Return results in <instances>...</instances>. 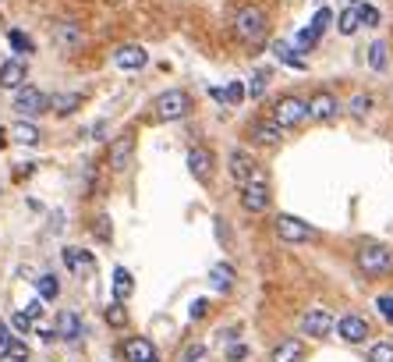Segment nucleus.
<instances>
[{
    "label": "nucleus",
    "instance_id": "1",
    "mask_svg": "<svg viewBox=\"0 0 393 362\" xmlns=\"http://www.w3.org/2000/svg\"><path fill=\"white\" fill-rule=\"evenodd\" d=\"M266 29H269V22H266V15H262L259 8H241L238 18H234V32H238V39L248 43V46H259V43L266 39Z\"/></svg>",
    "mask_w": 393,
    "mask_h": 362
},
{
    "label": "nucleus",
    "instance_id": "2",
    "mask_svg": "<svg viewBox=\"0 0 393 362\" xmlns=\"http://www.w3.org/2000/svg\"><path fill=\"white\" fill-rule=\"evenodd\" d=\"M152 107H156V118L159 121H181L192 111V96L185 89H166V92L156 96Z\"/></svg>",
    "mask_w": 393,
    "mask_h": 362
},
{
    "label": "nucleus",
    "instance_id": "3",
    "mask_svg": "<svg viewBox=\"0 0 393 362\" xmlns=\"http://www.w3.org/2000/svg\"><path fill=\"white\" fill-rule=\"evenodd\" d=\"M358 270L365 277H383L393 270V252L386 245H362L358 249Z\"/></svg>",
    "mask_w": 393,
    "mask_h": 362
},
{
    "label": "nucleus",
    "instance_id": "4",
    "mask_svg": "<svg viewBox=\"0 0 393 362\" xmlns=\"http://www.w3.org/2000/svg\"><path fill=\"white\" fill-rule=\"evenodd\" d=\"M305 118H308V99H301V96H280L273 103V121L280 128H294Z\"/></svg>",
    "mask_w": 393,
    "mask_h": 362
},
{
    "label": "nucleus",
    "instance_id": "5",
    "mask_svg": "<svg viewBox=\"0 0 393 362\" xmlns=\"http://www.w3.org/2000/svg\"><path fill=\"white\" fill-rule=\"evenodd\" d=\"M231 174H234V181H238V185L266 181V174H262L259 160L252 157V153H245V149H234V153H231Z\"/></svg>",
    "mask_w": 393,
    "mask_h": 362
},
{
    "label": "nucleus",
    "instance_id": "6",
    "mask_svg": "<svg viewBox=\"0 0 393 362\" xmlns=\"http://www.w3.org/2000/svg\"><path fill=\"white\" fill-rule=\"evenodd\" d=\"M46 107H50V96L39 92V89H32V85H22V89L15 92V111H18L22 118H36V114H43Z\"/></svg>",
    "mask_w": 393,
    "mask_h": 362
},
{
    "label": "nucleus",
    "instance_id": "7",
    "mask_svg": "<svg viewBox=\"0 0 393 362\" xmlns=\"http://www.w3.org/2000/svg\"><path fill=\"white\" fill-rule=\"evenodd\" d=\"M276 235H280V242H287V245H301V242L312 238V228L305 221L291 217V214H280L276 217Z\"/></svg>",
    "mask_w": 393,
    "mask_h": 362
},
{
    "label": "nucleus",
    "instance_id": "8",
    "mask_svg": "<svg viewBox=\"0 0 393 362\" xmlns=\"http://www.w3.org/2000/svg\"><path fill=\"white\" fill-rule=\"evenodd\" d=\"M248 139L255 146H280V142H284V128H280L273 118H255L248 125Z\"/></svg>",
    "mask_w": 393,
    "mask_h": 362
},
{
    "label": "nucleus",
    "instance_id": "9",
    "mask_svg": "<svg viewBox=\"0 0 393 362\" xmlns=\"http://www.w3.org/2000/svg\"><path fill=\"white\" fill-rule=\"evenodd\" d=\"M336 111H341V103H336V96L329 89H315L308 96V118L312 121H329V118H336Z\"/></svg>",
    "mask_w": 393,
    "mask_h": 362
},
{
    "label": "nucleus",
    "instance_id": "10",
    "mask_svg": "<svg viewBox=\"0 0 393 362\" xmlns=\"http://www.w3.org/2000/svg\"><path fill=\"white\" fill-rule=\"evenodd\" d=\"M131 153H135V135H131V132L117 135L114 142H110V153H106L110 171H124V167L131 164Z\"/></svg>",
    "mask_w": 393,
    "mask_h": 362
},
{
    "label": "nucleus",
    "instance_id": "11",
    "mask_svg": "<svg viewBox=\"0 0 393 362\" xmlns=\"http://www.w3.org/2000/svg\"><path fill=\"white\" fill-rule=\"evenodd\" d=\"M241 206H245L248 214H266L269 210V185L266 181L241 185Z\"/></svg>",
    "mask_w": 393,
    "mask_h": 362
},
{
    "label": "nucleus",
    "instance_id": "12",
    "mask_svg": "<svg viewBox=\"0 0 393 362\" xmlns=\"http://www.w3.org/2000/svg\"><path fill=\"white\" fill-rule=\"evenodd\" d=\"M333 327H336V320L326 313V309H308V313L301 316V330L308 337H329Z\"/></svg>",
    "mask_w": 393,
    "mask_h": 362
},
{
    "label": "nucleus",
    "instance_id": "13",
    "mask_svg": "<svg viewBox=\"0 0 393 362\" xmlns=\"http://www.w3.org/2000/svg\"><path fill=\"white\" fill-rule=\"evenodd\" d=\"M64 263H68V270H71L75 277H92V274H96V256L85 252V249L68 245V249H64Z\"/></svg>",
    "mask_w": 393,
    "mask_h": 362
},
{
    "label": "nucleus",
    "instance_id": "14",
    "mask_svg": "<svg viewBox=\"0 0 393 362\" xmlns=\"http://www.w3.org/2000/svg\"><path fill=\"white\" fill-rule=\"evenodd\" d=\"M145 50L142 46H135V43H128V46H117V54H114V64L121 68V71H138V68H145Z\"/></svg>",
    "mask_w": 393,
    "mask_h": 362
},
{
    "label": "nucleus",
    "instance_id": "15",
    "mask_svg": "<svg viewBox=\"0 0 393 362\" xmlns=\"http://www.w3.org/2000/svg\"><path fill=\"white\" fill-rule=\"evenodd\" d=\"M188 171H192L199 181H209V178H213V153H209L206 146L188 149Z\"/></svg>",
    "mask_w": 393,
    "mask_h": 362
},
{
    "label": "nucleus",
    "instance_id": "16",
    "mask_svg": "<svg viewBox=\"0 0 393 362\" xmlns=\"http://www.w3.org/2000/svg\"><path fill=\"white\" fill-rule=\"evenodd\" d=\"M336 334H341L348 344H362L369 337V323L362 316H344V320H336Z\"/></svg>",
    "mask_w": 393,
    "mask_h": 362
},
{
    "label": "nucleus",
    "instance_id": "17",
    "mask_svg": "<svg viewBox=\"0 0 393 362\" xmlns=\"http://www.w3.org/2000/svg\"><path fill=\"white\" fill-rule=\"evenodd\" d=\"M301 358H305L301 337H284V341L273 348V355H269V362H301Z\"/></svg>",
    "mask_w": 393,
    "mask_h": 362
},
{
    "label": "nucleus",
    "instance_id": "18",
    "mask_svg": "<svg viewBox=\"0 0 393 362\" xmlns=\"http://www.w3.org/2000/svg\"><path fill=\"white\" fill-rule=\"evenodd\" d=\"M25 61H4L0 64V85L4 89H22L25 85Z\"/></svg>",
    "mask_w": 393,
    "mask_h": 362
},
{
    "label": "nucleus",
    "instance_id": "19",
    "mask_svg": "<svg viewBox=\"0 0 393 362\" xmlns=\"http://www.w3.org/2000/svg\"><path fill=\"white\" fill-rule=\"evenodd\" d=\"M124 358L128 362H149V358H156V348H152L149 337H128L124 341Z\"/></svg>",
    "mask_w": 393,
    "mask_h": 362
},
{
    "label": "nucleus",
    "instance_id": "20",
    "mask_svg": "<svg viewBox=\"0 0 393 362\" xmlns=\"http://www.w3.org/2000/svg\"><path fill=\"white\" fill-rule=\"evenodd\" d=\"M53 334L64 337V341H78V337H82V320H78V313H71V309L57 313V330H53Z\"/></svg>",
    "mask_w": 393,
    "mask_h": 362
},
{
    "label": "nucleus",
    "instance_id": "21",
    "mask_svg": "<svg viewBox=\"0 0 393 362\" xmlns=\"http://www.w3.org/2000/svg\"><path fill=\"white\" fill-rule=\"evenodd\" d=\"M53 39H57L64 50H75V46H82V29L75 22H57L53 25Z\"/></svg>",
    "mask_w": 393,
    "mask_h": 362
},
{
    "label": "nucleus",
    "instance_id": "22",
    "mask_svg": "<svg viewBox=\"0 0 393 362\" xmlns=\"http://www.w3.org/2000/svg\"><path fill=\"white\" fill-rule=\"evenodd\" d=\"M50 107L57 114H75L82 107V92H53L50 96Z\"/></svg>",
    "mask_w": 393,
    "mask_h": 362
},
{
    "label": "nucleus",
    "instance_id": "23",
    "mask_svg": "<svg viewBox=\"0 0 393 362\" xmlns=\"http://www.w3.org/2000/svg\"><path fill=\"white\" fill-rule=\"evenodd\" d=\"M131 291H135V277H131V270L117 267V270H114V302H124Z\"/></svg>",
    "mask_w": 393,
    "mask_h": 362
},
{
    "label": "nucleus",
    "instance_id": "24",
    "mask_svg": "<svg viewBox=\"0 0 393 362\" xmlns=\"http://www.w3.org/2000/svg\"><path fill=\"white\" fill-rule=\"evenodd\" d=\"M209 284H213L216 291H227V288L234 284V267H231V263H216V267L209 270Z\"/></svg>",
    "mask_w": 393,
    "mask_h": 362
},
{
    "label": "nucleus",
    "instance_id": "25",
    "mask_svg": "<svg viewBox=\"0 0 393 362\" xmlns=\"http://www.w3.org/2000/svg\"><path fill=\"white\" fill-rule=\"evenodd\" d=\"M11 139L22 142V146H36V142H39V128H36L32 121H15V125H11Z\"/></svg>",
    "mask_w": 393,
    "mask_h": 362
},
{
    "label": "nucleus",
    "instance_id": "26",
    "mask_svg": "<svg viewBox=\"0 0 393 362\" xmlns=\"http://www.w3.org/2000/svg\"><path fill=\"white\" fill-rule=\"evenodd\" d=\"M336 29H341V36H355V32L362 29V11H358V8L341 11V18H336Z\"/></svg>",
    "mask_w": 393,
    "mask_h": 362
},
{
    "label": "nucleus",
    "instance_id": "27",
    "mask_svg": "<svg viewBox=\"0 0 393 362\" xmlns=\"http://www.w3.org/2000/svg\"><path fill=\"white\" fill-rule=\"evenodd\" d=\"M36 291H39L43 302H53V298L61 295V281L53 277V274H43V277H36Z\"/></svg>",
    "mask_w": 393,
    "mask_h": 362
},
{
    "label": "nucleus",
    "instance_id": "28",
    "mask_svg": "<svg viewBox=\"0 0 393 362\" xmlns=\"http://www.w3.org/2000/svg\"><path fill=\"white\" fill-rule=\"evenodd\" d=\"M273 57L284 61V64H291V68H305V57H298L287 43H273Z\"/></svg>",
    "mask_w": 393,
    "mask_h": 362
},
{
    "label": "nucleus",
    "instance_id": "29",
    "mask_svg": "<svg viewBox=\"0 0 393 362\" xmlns=\"http://www.w3.org/2000/svg\"><path fill=\"white\" fill-rule=\"evenodd\" d=\"M213 96L223 99V103H231V107H238V103L245 99V85L241 82H231L227 89H213Z\"/></svg>",
    "mask_w": 393,
    "mask_h": 362
},
{
    "label": "nucleus",
    "instance_id": "30",
    "mask_svg": "<svg viewBox=\"0 0 393 362\" xmlns=\"http://www.w3.org/2000/svg\"><path fill=\"white\" fill-rule=\"evenodd\" d=\"M106 323L117 327V330L128 327V309H124V302H110V305H106Z\"/></svg>",
    "mask_w": 393,
    "mask_h": 362
},
{
    "label": "nucleus",
    "instance_id": "31",
    "mask_svg": "<svg viewBox=\"0 0 393 362\" xmlns=\"http://www.w3.org/2000/svg\"><path fill=\"white\" fill-rule=\"evenodd\" d=\"M369 362H393V341H379L369 348Z\"/></svg>",
    "mask_w": 393,
    "mask_h": 362
},
{
    "label": "nucleus",
    "instance_id": "32",
    "mask_svg": "<svg viewBox=\"0 0 393 362\" xmlns=\"http://www.w3.org/2000/svg\"><path fill=\"white\" fill-rule=\"evenodd\" d=\"M369 64H372L376 71H383V68H386V43H383V39L369 46Z\"/></svg>",
    "mask_w": 393,
    "mask_h": 362
},
{
    "label": "nucleus",
    "instance_id": "33",
    "mask_svg": "<svg viewBox=\"0 0 393 362\" xmlns=\"http://www.w3.org/2000/svg\"><path fill=\"white\" fill-rule=\"evenodd\" d=\"M8 39H11V46L18 50V54H32V50H36V46H32V39H29L22 29H11V32H8Z\"/></svg>",
    "mask_w": 393,
    "mask_h": 362
},
{
    "label": "nucleus",
    "instance_id": "34",
    "mask_svg": "<svg viewBox=\"0 0 393 362\" xmlns=\"http://www.w3.org/2000/svg\"><path fill=\"white\" fill-rule=\"evenodd\" d=\"M372 111V96L369 92H358L355 99H351V118H365Z\"/></svg>",
    "mask_w": 393,
    "mask_h": 362
},
{
    "label": "nucleus",
    "instance_id": "35",
    "mask_svg": "<svg viewBox=\"0 0 393 362\" xmlns=\"http://www.w3.org/2000/svg\"><path fill=\"white\" fill-rule=\"evenodd\" d=\"M8 358H11V362H29V344L15 337V341H11V348H8Z\"/></svg>",
    "mask_w": 393,
    "mask_h": 362
},
{
    "label": "nucleus",
    "instance_id": "36",
    "mask_svg": "<svg viewBox=\"0 0 393 362\" xmlns=\"http://www.w3.org/2000/svg\"><path fill=\"white\" fill-rule=\"evenodd\" d=\"M376 309H379V316H383L386 323H393V295H379V298H376Z\"/></svg>",
    "mask_w": 393,
    "mask_h": 362
},
{
    "label": "nucleus",
    "instance_id": "37",
    "mask_svg": "<svg viewBox=\"0 0 393 362\" xmlns=\"http://www.w3.org/2000/svg\"><path fill=\"white\" fill-rule=\"evenodd\" d=\"M92 231H96V238H99V242H110V235H114V228H110V217H96Z\"/></svg>",
    "mask_w": 393,
    "mask_h": 362
},
{
    "label": "nucleus",
    "instance_id": "38",
    "mask_svg": "<svg viewBox=\"0 0 393 362\" xmlns=\"http://www.w3.org/2000/svg\"><path fill=\"white\" fill-rule=\"evenodd\" d=\"M11 330H8V323L4 320H0V358H8V348H11Z\"/></svg>",
    "mask_w": 393,
    "mask_h": 362
},
{
    "label": "nucleus",
    "instance_id": "39",
    "mask_svg": "<svg viewBox=\"0 0 393 362\" xmlns=\"http://www.w3.org/2000/svg\"><path fill=\"white\" fill-rule=\"evenodd\" d=\"M248 92H252L255 99L266 92V71H255V75H252V85H248Z\"/></svg>",
    "mask_w": 393,
    "mask_h": 362
},
{
    "label": "nucleus",
    "instance_id": "40",
    "mask_svg": "<svg viewBox=\"0 0 393 362\" xmlns=\"http://www.w3.org/2000/svg\"><path fill=\"white\" fill-rule=\"evenodd\" d=\"M358 11H362V25H379V11L372 4H362Z\"/></svg>",
    "mask_w": 393,
    "mask_h": 362
},
{
    "label": "nucleus",
    "instance_id": "41",
    "mask_svg": "<svg viewBox=\"0 0 393 362\" xmlns=\"http://www.w3.org/2000/svg\"><path fill=\"white\" fill-rule=\"evenodd\" d=\"M22 313L29 316V320H36V316H43V298H32L25 309H22Z\"/></svg>",
    "mask_w": 393,
    "mask_h": 362
},
{
    "label": "nucleus",
    "instance_id": "42",
    "mask_svg": "<svg viewBox=\"0 0 393 362\" xmlns=\"http://www.w3.org/2000/svg\"><path fill=\"white\" fill-rule=\"evenodd\" d=\"M11 323H15V330H22V334H29V330H32V320H29L25 313H15V316H11Z\"/></svg>",
    "mask_w": 393,
    "mask_h": 362
},
{
    "label": "nucleus",
    "instance_id": "43",
    "mask_svg": "<svg viewBox=\"0 0 393 362\" xmlns=\"http://www.w3.org/2000/svg\"><path fill=\"white\" fill-rule=\"evenodd\" d=\"M188 313H192V320H199V316H206V298H199V302H192V309H188Z\"/></svg>",
    "mask_w": 393,
    "mask_h": 362
},
{
    "label": "nucleus",
    "instance_id": "44",
    "mask_svg": "<svg viewBox=\"0 0 393 362\" xmlns=\"http://www.w3.org/2000/svg\"><path fill=\"white\" fill-rule=\"evenodd\" d=\"M245 355H248V348H245V344H234V348L227 351V358H231V362H241Z\"/></svg>",
    "mask_w": 393,
    "mask_h": 362
},
{
    "label": "nucleus",
    "instance_id": "45",
    "mask_svg": "<svg viewBox=\"0 0 393 362\" xmlns=\"http://www.w3.org/2000/svg\"><path fill=\"white\" fill-rule=\"evenodd\" d=\"M199 358H202V344H192V348L185 351V358H181V362H199Z\"/></svg>",
    "mask_w": 393,
    "mask_h": 362
},
{
    "label": "nucleus",
    "instance_id": "46",
    "mask_svg": "<svg viewBox=\"0 0 393 362\" xmlns=\"http://www.w3.org/2000/svg\"><path fill=\"white\" fill-rule=\"evenodd\" d=\"M149 362H159V358H149Z\"/></svg>",
    "mask_w": 393,
    "mask_h": 362
}]
</instances>
